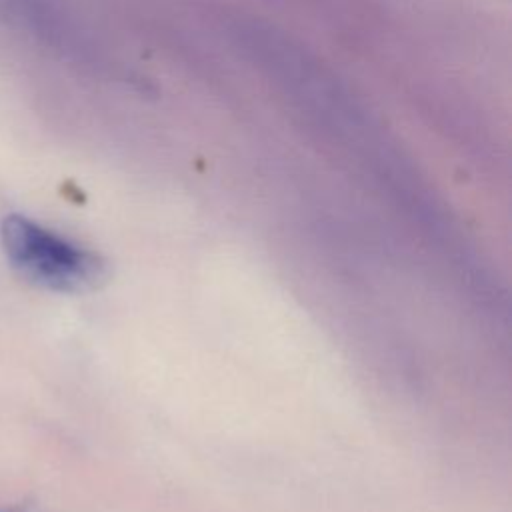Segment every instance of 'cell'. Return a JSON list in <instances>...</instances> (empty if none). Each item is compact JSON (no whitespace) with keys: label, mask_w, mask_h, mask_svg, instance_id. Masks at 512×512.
<instances>
[{"label":"cell","mask_w":512,"mask_h":512,"mask_svg":"<svg viewBox=\"0 0 512 512\" xmlns=\"http://www.w3.org/2000/svg\"><path fill=\"white\" fill-rule=\"evenodd\" d=\"M0 244L6 260L24 280L54 292L90 290L106 274L98 254L20 214L2 220Z\"/></svg>","instance_id":"6da1fadb"},{"label":"cell","mask_w":512,"mask_h":512,"mask_svg":"<svg viewBox=\"0 0 512 512\" xmlns=\"http://www.w3.org/2000/svg\"><path fill=\"white\" fill-rule=\"evenodd\" d=\"M0 512H24V510H20V508H12V510H0Z\"/></svg>","instance_id":"7a4b0ae2"}]
</instances>
